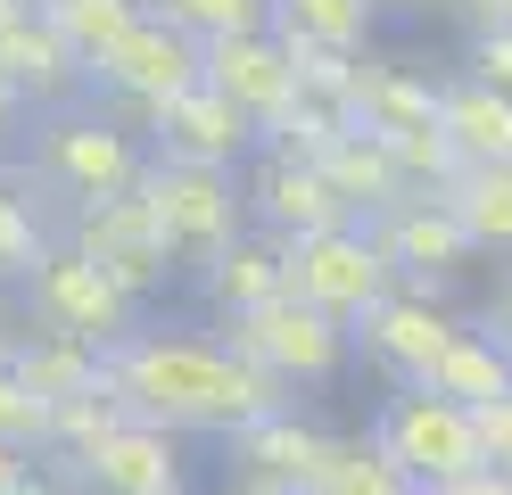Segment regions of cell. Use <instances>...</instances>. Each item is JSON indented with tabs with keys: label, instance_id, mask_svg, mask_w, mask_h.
<instances>
[{
	"label": "cell",
	"instance_id": "1",
	"mask_svg": "<svg viewBox=\"0 0 512 495\" xmlns=\"http://www.w3.org/2000/svg\"><path fill=\"white\" fill-rule=\"evenodd\" d=\"M108 388L133 421H157L174 438H240L248 421L290 413V388L273 372L232 355V339H199V330H133L124 347H108Z\"/></svg>",
	"mask_w": 512,
	"mask_h": 495
},
{
	"label": "cell",
	"instance_id": "2",
	"mask_svg": "<svg viewBox=\"0 0 512 495\" xmlns=\"http://www.w3.org/2000/svg\"><path fill=\"white\" fill-rule=\"evenodd\" d=\"M149 132H133L116 108L100 99H75V108H50L42 132H34V174L50 198H67V207H91V198H124L141 190L149 174Z\"/></svg>",
	"mask_w": 512,
	"mask_h": 495
},
{
	"label": "cell",
	"instance_id": "3",
	"mask_svg": "<svg viewBox=\"0 0 512 495\" xmlns=\"http://www.w3.org/2000/svg\"><path fill=\"white\" fill-rule=\"evenodd\" d=\"M364 438L413 479V495H446L455 479L488 471V438H479V413L455 405V396H430V388H397L389 405L372 413Z\"/></svg>",
	"mask_w": 512,
	"mask_h": 495
},
{
	"label": "cell",
	"instance_id": "4",
	"mask_svg": "<svg viewBox=\"0 0 512 495\" xmlns=\"http://www.w3.org/2000/svg\"><path fill=\"white\" fill-rule=\"evenodd\" d=\"M223 339H232V355H248L256 372H273L290 396L339 380L347 355H356V330H347L339 314H323V306H306V297H273V306L223 322Z\"/></svg>",
	"mask_w": 512,
	"mask_h": 495
},
{
	"label": "cell",
	"instance_id": "5",
	"mask_svg": "<svg viewBox=\"0 0 512 495\" xmlns=\"http://www.w3.org/2000/svg\"><path fill=\"white\" fill-rule=\"evenodd\" d=\"M141 198H149V215H157V231H166V248L182 264H215L240 231H256L248 223V190H240V174H223V165H166V157H149Z\"/></svg>",
	"mask_w": 512,
	"mask_h": 495
},
{
	"label": "cell",
	"instance_id": "6",
	"mask_svg": "<svg viewBox=\"0 0 512 495\" xmlns=\"http://www.w3.org/2000/svg\"><path fill=\"white\" fill-rule=\"evenodd\" d=\"M190 83H207V42H190V33L166 25L157 9L124 33L100 66H91V99H100V108H116L133 132L166 108L174 91H190Z\"/></svg>",
	"mask_w": 512,
	"mask_h": 495
},
{
	"label": "cell",
	"instance_id": "7",
	"mask_svg": "<svg viewBox=\"0 0 512 495\" xmlns=\"http://www.w3.org/2000/svg\"><path fill=\"white\" fill-rule=\"evenodd\" d=\"M25 297V314H34V330H67V339H83V347H124L141 330V297H124L100 264H91L75 240H58L50 256H42V273L17 289Z\"/></svg>",
	"mask_w": 512,
	"mask_h": 495
},
{
	"label": "cell",
	"instance_id": "8",
	"mask_svg": "<svg viewBox=\"0 0 512 495\" xmlns=\"http://www.w3.org/2000/svg\"><path fill=\"white\" fill-rule=\"evenodd\" d=\"M290 248V297H306V306L339 314L347 330H356L380 297H389L405 273L389 264V248H380L372 223H339V231H314V240H281Z\"/></svg>",
	"mask_w": 512,
	"mask_h": 495
},
{
	"label": "cell",
	"instance_id": "9",
	"mask_svg": "<svg viewBox=\"0 0 512 495\" xmlns=\"http://www.w3.org/2000/svg\"><path fill=\"white\" fill-rule=\"evenodd\" d=\"M455 339H463V314L446 306V289H430V281H397L356 322V355L380 380H397V388H430V372L446 363Z\"/></svg>",
	"mask_w": 512,
	"mask_h": 495
},
{
	"label": "cell",
	"instance_id": "10",
	"mask_svg": "<svg viewBox=\"0 0 512 495\" xmlns=\"http://www.w3.org/2000/svg\"><path fill=\"white\" fill-rule=\"evenodd\" d=\"M67 240H75L91 264H100V273H108L124 297H157V289L182 273V256L166 248V231H157V215H149L141 190L91 198V207H67Z\"/></svg>",
	"mask_w": 512,
	"mask_h": 495
},
{
	"label": "cell",
	"instance_id": "11",
	"mask_svg": "<svg viewBox=\"0 0 512 495\" xmlns=\"http://www.w3.org/2000/svg\"><path fill=\"white\" fill-rule=\"evenodd\" d=\"M248 223L256 231H273V240H314V231H339V223H364L347 198L331 190L323 165H306V157H273V149H256L248 157Z\"/></svg>",
	"mask_w": 512,
	"mask_h": 495
},
{
	"label": "cell",
	"instance_id": "12",
	"mask_svg": "<svg viewBox=\"0 0 512 495\" xmlns=\"http://www.w3.org/2000/svg\"><path fill=\"white\" fill-rule=\"evenodd\" d=\"M149 149L166 157V165H223V174H240V165L265 149V132H256L232 99H223L215 83H190V91H174L166 108H157L149 124Z\"/></svg>",
	"mask_w": 512,
	"mask_h": 495
},
{
	"label": "cell",
	"instance_id": "13",
	"mask_svg": "<svg viewBox=\"0 0 512 495\" xmlns=\"http://www.w3.org/2000/svg\"><path fill=\"white\" fill-rule=\"evenodd\" d=\"M207 83L232 99V108L265 132L298 108V66H290V42L265 25V33H232V42H207Z\"/></svg>",
	"mask_w": 512,
	"mask_h": 495
},
{
	"label": "cell",
	"instance_id": "14",
	"mask_svg": "<svg viewBox=\"0 0 512 495\" xmlns=\"http://www.w3.org/2000/svg\"><path fill=\"white\" fill-rule=\"evenodd\" d=\"M372 231H380V248H389L397 273H405V281H430V289H446V281L479 256L471 231H463V215L446 207V198H422V190L397 198L389 215H372Z\"/></svg>",
	"mask_w": 512,
	"mask_h": 495
},
{
	"label": "cell",
	"instance_id": "15",
	"mask_svg": "<svg viewBox=\"0 0 512 495\" xmlns=\"http://www.w3.org/2000/svg\"><path fill=\"white\" fill-rule=\"evenodd\" d=\"M182 479H190V462H182L174 429L124 421L116 438L75 471V495H182Z\"/></svg>",
	"mask_w": 512,
	"mask_h": 495
},
{
	"label": "cell",
	"instance_id": "16",
	"mask_svg": "<svg viewBox=\"0 0 512 495\" xmlns=\"http://www.w3.org/2000/svg\"><path fill=\"white\" fill-rule=\"evenodd\" d=\"M223 446H232V479H240V487L306 495L314 462H323V446H331V429L298 421V405H290V413H265V421H248L240 438H223Z\"/></svg>",
	"mask_w": 512,
	"mask_h": 495
},
{
	"label": "cell",
	"instance_id": "17",
	"mask_svg": "<svg viewBox=\"0 0 512 495\" xmlns=\"http://www.w3.org/2000/svg\"><path fill=\"white\" fill-rule=\"evenodd\" d=\"M0 75H9L34 108H75L91 91V66L67 50V33H58L42 9H25L9 33H0Z\"/></svg>",
	"mask_w": 512,
	"mask_h": 495
},
{
	"label": "cell",
	"instance_id": "18",
	"mask_svg": "<svg viewBox=\"0 0 512 495\" xmlns=\"http://www.w3.org/2000/svg\"><path fill=\"white\" fill-rule=\"evenodd\" d=\"M199 297L215 306V322H240L256 306H273V297H290V248L273 231H240L215 264H199Z\"/></svg>",
	"mask_w": 512,
	"mask_h": 495
},
{
	"label": "cell",
	"instance_id": "19",
	"mask_svg": "<svg viewBox=\"0 0 512 495\" xmlns=\"http://www.w3.org/2000/svg\"><path fill=\"white\" fill-rule=\"evenodd\" d=\"M50 248H58V231H50V207H42V174L0 157V289H25Z\"/></svg>",
	"mask_w": 512,
	"mask_h": 495
},
{
	"label": "cell",
	"instance_id": "20",
	"mask_svg": "<svg viewBox=\"0 0 512 495\" xmlns=\"http://www.w3.org/2000/svg\"><path fill=\"white\" fill-rule=\"evenodd\" d=\"M438 132L463 149V165H512V99L471 75L438 83Z\"/></svg>",
	"mask_w": 512,
	"mask_h": 495
},
{
	"label": "cell",
	"instance_id": "21",
	"mask_svg": "<svg viewBox=\"0 0 512 495\" xmlns=\"http://www.w3.org/2000/svg\"><path fill=\"white\" fill-rule=\"evenodd\" d=\"M356 124H364V132H380V141L430 132V124H438V83H430V75H413V66H397V58H364Z\"/></svg>",
	"mask_w": 512,
	"mask_h": 495
},
{
	"label": "cell",
	"instance_id": "22",
	"mask_svg": "<svg viewBox=\"0 0 512 495\" xmlns=\"http://www.w3.org/2000/svg\"><path fill=\"white\" fill-rule=\"evenodd\" d=\"M323 174H331V190H339L364 223H372V215H389L397 198H413L405 174H397V149L380 141V132H364V124H356V132H339V149L323 157Z\"/></svg>",
	"mask_w": 512,
	"mask_h": 495
},
{
	"label": "cell",
	"instance_id": "23",
	"mask_svg": "<svg viewBox=\"0 0 512 495\" xmlns=\"http://www.w3.org/2000/svg\"><path fill=\"white\" fill-rule=\"evenodd\" d=\"M17 363V380L42 396V405H67V396H91L108 380V355L100 347H83V339H67V330H25V347L9 355Z\"/></svg>",
	"mask_w": 512,
	"mask_h": 495
},
{
	"label": "cell",
	"instance_id": "24",
	"mask_svg": "<svg viewBox=\"0 0 512 495\" xmlns=\"http://www.w3.org/2000/svg\"><path fill=\"white\" fill-rule=\"evenodd\" d=\"M430 396H455L471 413H488V405L512 396V355H504V339L488 322H463V339L446 347V363L430 372Z\"/></svg>",
	"mask_w": 512,
	"mask_h": 495
},
{
	"label": "cell",
	"instance_id": "25",
	"mask_svg": "<svg viewBox=\"0 0 512 495\" xmlns=\"http://www.w3.org/2000/svg\"><path fill=\"white\" fill-rule=\"evenodd\" d=\"M372 25H380V0H273V33L290 50H347V58H364Z\"/></svg>",
	"mask_w": 512,
	"mask_h": 495
},
{
	"label": "cell",
	"instance_id": "26",
	"mask_svg": "<svg viewBox=\"0 0 512 495\" xmlns=\"http://www.w3.org/2000/svg\"><path fill=\"white\" fill-rule=\"evenodd\" d=\"M446 207L463 215L479 256H512V165H463L455 190H446Z\"/></svg>",
	"mask_w": 512,
	"mask_h": 495
},
{
	"label": "cell",
	"instance_id": "27",
	"mask_svg": "<svg viewBox=\"0 0 512 495\" xmlns=\"http://www.w3.org/2000/svg\"><path fill=\"white\" fill-rule=\"evenodd\" d=\"M306 495H413V479L372 438H331L323 462H314V479H306Z\"/></svg>",
	"mask_w": 512,
	"mask_h": 495
},
{
	"label": "cell",
	"instance_id": "28",
	"mask_svg": "<svg viewBox=\"0 0 512 495\" xmlns=\"http://www.w3.org/2000/svg\"><path fill=\"white\" fill-rule=\"evenodd\" d=\"M42 17L67 33V50H75L83 66H100L124 33L149 17V0H42Z\"/></svg>",
	"mask_w": 512,
	"mask_h": 495
},
{
	"label": "cell",
	"instance_id": "29",
	"mask_svg": "<svg viewBox=\"0 0 512 495\" xmlns=\"http://www.w3.org/2000/svg\"><path fill=\"white\" fill-rule=\"evenodd\" d=\"M166 25H182L190 42H232V33H265L273 0H149Z\"/></svg>",
	"mask_w": 512,
	"mask_h": 495
},
{
	"label": "cell",
	"instance_id": "30",
	"mask_svg": "<svg viewBox=\"0 0 512 495\" xmlns=\"http://www.w3.org/2000/svg\"><path fill=\"white\" fill-rule=\"evenodd\" d=\"M339 132H356V116H347V108H323V99H306V91H298V108L281 116V124H265V149H273V157H306V165H323V157L339 149Z\"/></svg>",
	"mask_w": 512,
	"mask_h": 495
},
{
	"label": "cell",
	"instance_id": "31",
	"mask_svg": "<svg viewBox=\"0 0 512 495\" xmlns=\"http://www.w3.org/2000/svg\"><path fill=\"white\" fill-rule=\"evenodd\" d=\"M0 446H17V454H50V405L34 388L17 380V363H0Z\"/></svg>",
	"mask_w": 512,
	"mask_h": 495
},
{
	"label": "cell",
	"instance_id": "32",
	"mask_svg": "<svg viewBox=\"0 0 512 495\" xmlns=\"http://www.w3.org/2000/svg\"><path fill=\"white\" fill-rule=\"evenodd\" d=\"M463 75L512 99V25H471V42H463Z\"/></svg>",
	"mask_w": 512,
	"mask_h": 495
},
{
	"label": "cell",
	"instance_id": "33",
	"mask_svg": "<svg viewBox=\"0 0 512 495\" xmlns=\"http://www.w3.org/2000/svg\"><path fill=\"white\" fill-rule=\"evenodd\" d=\"M479 438H488V462H496V471H512V396L479 413Z\"/></svg>",
	"mask_w": 512,
	"mask_h": 495
},
{
	"label": "cell",
	"instance_id": "34",
	"mask_svg": "<svg viewBox=\"0 0 512 495\" xmlns=\"http://www.w3.org/2000/svg\"><path fill=\"white\" fill-rule=\"evenodd\" d=\"M25 330H34V314H25V297H9V289H0V363H9V355L25 347Z\"/></svg>",
	"mask_w": 512,
	"mask_h": 495
},
{
	"label": "cell",
	"instance_id": "35",
	"mask_svg": "<svg viewBox=\"0 0 512 495\" xmlns=\"http://www.w3.org/2000/svg\"><path fill=\"white\" fill-rule=\"evenodd\" d=\"M25 116H34V99H25L9 75H0V149H9L17 141V132H25Z\"/></svg>",
	"mask_w": 512,
	"mask_h": 495
},
{
	"label": "cell",
	"instance_id": "36",
	"mask_svg": "<svg viewBox=\"0 0 512 495\" xmlns=\"http://www.w3.org/2000/svg\"><path fill=\"white\" fill-rule=\"evenodd\" d=\"M446 495H512V471H496V462H488V471H471V479H455Z\"/></svg>",
	"mask_w": 512,
	"mask_h": 495
},
{
	"label": "cell",
	"instance_id": "37",
	"mask_svg": "<svg viewBox=\"0 0 512 495\" xmlns=\"http://www.w3.org/2000/svg\"><path fill=\"white\" fill-rule=\"evenodd\" d=\"M488 330L504 339V355H512V273L496 281V297H488Z\"/></svg>",
	"mask_w": 512,
	"mask_h": 495
},
{
	"label": "cell",
	"instance_id": "38",
	"mask_svg": "<svg viewBox=\"0 0 512 495\" xmlns=\"http://www.w3.org/2000/svg\"><path fill=\"white\" fill-rule=\"evenodd\" d=\"M9 495H75V487H67V479H58V471H50V462H34V471H25V479H17Z\"/></svg>",
	"mask_w": 512,
	"mask_h": 495
},
{
	"label": "cell",
	"instance_id": "39",
	"mask_svg": "<svg viewBox=\"0 0 512 495\" xmlns=\"http://www.w3.org/2000/svg\"><path fill=\"white\" fill-rule=\"evenodd\" d=\"M438 9H455L471 25H504V0H438Z\"/></svg>",
	"mask_w": 512,
	"mask_h": 495
},
{
	"label": "cell",
	"instance_id": "40",
	"mask_svg": "<svg viewBox=\"0 0 512 495\" xmlns=\"http://www.w3.org/2000/svg\"><path fill=\"white\" fill-rule=\"evenodd\" d=\"M25 471H34V454H17V446H0V495H9Z\"/></svg>",
	"mask_w": 512,
	"mask_h": 495
},
{
	"label": "cell",
	"instance_id": "41",
	"mask_svg": "<svg viewBox=\"0 0 512 495\" xmlns=\"http://www.w3.org/2000/svg\"><path fill=\"white\" fill-rule=\"evenodd\" d=\"M25 9H42V0H0V33H9V25L25 17Z\"/></svg>",
	"mask_w": 512,
	"mask_h": 495
},
{
	"label": "cell",
	"instance_id": "42",
	"mask_svg": "<svg viewBox=\"0 0 512 495\" xmlns=\"http://www.w3.org/2000/svg\"><path fill=\"white\" fill-rule=\"evenodd\" d=\"M380 9H438V0H380Z\"/></svg>",
	"mask_w": 512,
	"mask_h": 495
},
{
	"label": "cell",
	"instance_id": "43",
	"mask_svg": "<svg viewBox=\"0 0 512 495\" xmlns=\"http://www.w3.org/2000/svg\"><path fill=\"white\" fill-rule=\"evenodd\" d=\"M223 495H273V487H240V479H232V487H223Z\"/></svg>",
	"mask_w": 512,
	"mask_h": 495
},
{
	"label": "cell",
	"instance_id": "44",
	"mask_svg": "<svg viewBox=\"0 0 512 495\" xmlns=\"http://www.w3.org/2000/svg\"><path fill=\"white\" fill-rule=\"evenodd\" d=\"M504 25H512V0H504Z\"/></svg>",
	"mask_w": 512,
	"mask_h": 495
}]
</instances>
